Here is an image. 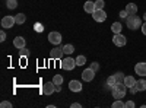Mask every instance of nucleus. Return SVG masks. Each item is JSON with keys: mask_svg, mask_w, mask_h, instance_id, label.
Segmentation results:
<instances>
[{"mask_svg": "<svg viewBox=\"0 0 146 108\" xmlns=\"http://www.w3.org/2000/svg\"><path fill=\"white\" fill-rule=\"evenodd\" d=\"M129 88L124 85L123 82H117L115 85L111 88V93H113V97L115 98V99H121V98H124L126 97V91H127Z\"/></svg>", "mask_w": 146, "mask_h": 108, "instance_id": "obj_1", "label": "nucleus"}, {"mask_svg": "<svg viewBox=\"0 0 146 108\" xmlns=\"http://www.w3.org/2000/svg\"><path fill=\"white\" fill-rule=\"evenodd\" d=\"M126 23H127L129 29H137V28L142 27V19L139 16H136V15H130V16H127Z\"/></svg>", "mask_w": 146, "mask_h": 108, "instance_id": "obj_2", "label": "nucleus"}, {"mask_svg": "<svg viewBox=\"0 0 146 108\" xmlns=\"http://www.w3.org/2000/svg\"><path fill=\"white\" fill-rule=\"evenodd\" d=\"M78 64H76V60L72 58V57H66V58H62V69L64 70H73Z\"/></svg>", "mask_w": 146, "mask_h": 108, "instance_id": "obj_3", "label": "nucleus"}, {"mask_svg": "<svg viewBox=\"0 0 146 108\" xmlns=\"http://www.w3.org/2000/svg\"><path fill=\"white\" fill-rule=\"evenodd\" d=\"M92 18L95 22H104L107 21V13L104 12V9H95V12L92 13Z\"/></svg>", "mask_w": 146, "mask_h": 108, "instance_id": "obj_4", "label": "nucleus"}, {"mask_svg": "<svg viewBox=\"0 0 146 108\" xmlns=\"http://www.w3.org/2000/svg\"><path fill=\"white\" fill-rule=\"evenodd\" d=\"M15 23H16L15 16H5L2 19V28L3 29H10V28H13Z\"/></svg>", "mask_w": 146, "mask_h": 108, "instance_id": "obj_5", "label": "nucleus"}, {"mask_svg": "<svg viewBox=\"0 0 146 108\" xmlns=\"http://www.w3.org/2000/svg\"><path fill=\"white\" fill-rule=\"evenodd\" d=\"M48 41H50L53 45H58L60 42H62V34L56 32V31L50 32V34H48Z\"/></svg>", "mask_w": 146, "mask_h": 108, "instance_id": "obj_6", "label": "nucleus"}, {"mask_svg": "<svg viewBox=\"0 0 146 108\" xmlns=\"http://www.w3.org/2000/svg\"><path fill=\"white\" fill-rule=\"evenodd\" d=\"M113 42H114V45H117V47H124L126 42H127V38L124 37V35H121V34H114Z\"/></svg>", "mask_w": 146, "mask_h": 108, "instance_id": "obj_7", "label": "nucleus"}, {"mask_svg": "<svg viewBox=\"0 0 146 108\" xmlns=\"http://www.w3.org/2000/svg\"><path fill=\"white\" fill-rule=\"evenodd\" d=\"M63 56H64L63 47H62V48H60V47H54V48L51 50V53H50V57H51L53 60H62Z\"/></svg>", "mask_w": 146, "mask_h": 108, "instance_id": "obj_8", "label": "nucleus"}, {"mask_svg": "<svg viewBox=\"0 0 146 108\" xmlns=\"http://www.w3.org/2000/svg\"><path fill=\"white\" fill-rule=\"evenodd\" d=\"M94 78H95V70H92L91 67L85 69V70L82 72V79H83L85 82H91V80H94Z\"/></svg>", "mask_w": 146, "mask_h": 108, "instance_id": "obj_9", "label": "nucleus"}, {"mask_svg": "<svg viewBox=\"0 0 146 108\" xmlns=\"http://www.w3.org/2000/svg\"><path fill=\"white\" fill-rule=\"evenodd\" d=\"M54 91H56V83H54V82H47V83H44V86H42V93H44V95H51Z\"/></svg>", "mask_w": 146, "mask_h": 108, "instance_id": "obj_10", "label": "nucleus"}, {"mask_svg": "<svg viewBox=\"0 0 146 108\" xmlns=\"http://www.w3.org/2000/svg\"><path fill=\"white\" fill-rule=\"evenodd\" d=\"M69 89L72 92H80L82 91V83L79 80H70L69 82Z\"/></svg>", "mask_w": 146, "mask_h": 108, "instance_id": "obj_11", "label": "nucleus"}, {"mask_svg": "<svg viewBox=\"0 0 146 108\" xmlns=\"http://www.w3.org/2000/svg\"><path fill=\"white\" fill-rule=\"evenodd\" d=\"M135 72L136 75H140V76H146V63L145 62H140L135 66Z\"/></svg>", "mask_w": 146, "mask_h": 108, "instance_id": "obj_12", "label": "nucleus"}, {"mask_svg": "<svg viewBox=\"0 0 146 108\" xmlns=\"http://www.w3.org/2000/svg\"><path fill=\"white\" fill-rule=\"evenodd\" d=\"M83 9H85V12H86V13H91V15H92L94 12H95V2H91V0L85 2Z\"/></svg>", "mask_w": 146, "mask_h": 108, "instance_id": "obj_13", "label": "nucleus"}, {"mask_svg": "<svg viewBox=\"0 0 146 108\" xmlns=\"http://www.w3.org/2000/svg\"><path fill=\"white\" fill-rule=\"evenodd\" d=\"M126 12H127L129 16H130V15H137V5L129 3V5L126 6Z\"/></svg>", "mask_w": 146, "mask_h": 108, "instance_id": "obj_14", "label": "nucleus"}, {"mask_svg": "<svg viewBox=\"0 0 146 108\" xmlns=\"http://www.w3.org/2000/svg\"><path fill=\"white\" fill-rule=\"evenodd\" d=\"M136 82H137V80H136L135 78H133V76H126V78H124V82H123V83H124V85H126V86H127V88L130 89V88H135Z\"/></svg>", "mask_w": 146, "mask_h": 108, "instance_id": "obj_15", "label": "nucleus"}, {"mask_svg": "<svg viewBox=\"0 0 146 108\" xmlns=\"http://www.w3.org/2000/svg\"><path fill=\"white\" fill-rule=\"evenodd\" d=\"M135 89H136V92H143V91H146V80H145V79L137 80L136 85H135Z\"/></svg>", "mask_w": 146, "mask_h": 108, "instance_id": "obj_16", "label": "nucleus"}, {"mask_svg": "<svg viewBox=\"0 0 146 108\" xmlns=\"http://www.w3.org/2000/svg\"><path fill=\"white\" fill-rule=\"evenodd\" d=\"M13 45L16 47L18 50L19 48H23V47H25V38H23V37H16L13 40Z\"/></svg>", "mask_w": 146, "mask_h": 108, "instance_id": "obj_17", "label": "nucleus"}, {"mask_svg": "<svg viewBox=\"0 0 146 108\" xmlns=\"http://www.w3.org/2000/svg\"><path fill=\"white\" fill-rule=\"evenodd\" d=\"M111 31L114 34H121V31H123V25H121L120 22H114L111 25Z\"/></svg>", "mask_w": 146, "mask_h": 108, "instance_id": "obj_18", "label": "nucleus"}, {"mask_svg": "<svg viewBox=\"0 0 146 108\" xmlns=\"http://www.w3.org/2000/svg\"><path fill=\"white\" fill-rule=\"evenodd\" d=\"M63 51H64L66 56H70V54H73V51H75V47H73L72 44H66V45H63Z\"/></svg>", "mask_w": 146, "mask_h": 108, "instance_id": "obj_19", "label": "nucleus"}, {"mask_svg": "<svg viewBox=\"0 0 146 108\" xmlns=\"http://www.w3.org/2000/svg\"><path fill=\"white\" fill-rule=\"evenodd\" d=\"M15 21H16V23H18V25H22V23H25V21H27V16L23 15V13H18V15H15Z\"/></svg>", "mask_w": 146, "mask_h": 108, "instance_id": "obj_20", "label": "nucleus"}, {"mask_svg": "<svg viewBox=\"0 0 146 108\" xmlns=\"http://www.w3.org/2000/svg\"><path fill=\"white\" fill-rule=\"evenodd\" d=\"M115 83H117V80H115V76H114V75H111V76L107 78V85H108V88H113Z\"/></svg>", "mask_w": 146, "mask_h": 108, "instance_id": "obj_21", "label": "nucleus"}, {"mask_svg": "<svg viewBox=\"0 0 146 108\" xmlns=\"http://www.w3.org/2000/svg\"><path fill=\"white\" fill-rule=\"evenodd\" d=\"M113 108H126V102H123L121 99H115L113 102Z\"/></svg>", "mask_w": 146, "mask_h": 108, "instance_id": "obj_22", "label": "nucleus"}, {"mask_svg": "<svg viewBox=\"0 0 146 108\" xmlns=\"http://www.w3.org/2000/svg\"><path fill=\"white\" fill-rule=\"evenodd\" d=\"M75 60H76V64L78 66H83L85 63H86V57H85V56H78Z\"/></svg>", "mask_w": 146, "mask_h": 108, "instance_id": "obj_23", "label": "nucleus"}, {"mask_svg": "<svg viewBox=\"0 0 146 108\" xmlns=\"http://www.w3.org/2000/svg\"><path fill=\"white\" fill-rule=\"evenodd\" d=\"M53 82L56 83V85H62V83H63V76L62 75H54Z\"/></svg>", "mask_w": 146, "mask_h": 108, "instance_id": "obj_24", "label": "nucleus"}, {"mask_svg": "<svg viewBox=\"0 0 146 108\" xmlns=\"http://www.w3.org/2000/svg\"><path fill=\"white\" fill-rule=\"evenodd\" d=\"M6 6H7L9 9H15V7L18 6V0H7Z\"/></svg>", "mask_w": 146, "mask_h": 108, "instance_id": "obj_25", "label": "nucleus"}, {"mask_svg": "<svg viewBox=\"0 0 146 108\" xmlns=\"http://www.w3.org/2000/svg\"><path fill=\"white\" fill-rule=\"evenodd\" d=\"M19 56H22V57H28V56H29V50L25 48V47H23V48H19Z\"/></svg>", "mask_w": 146, "mask_h": 108, "instance_id": "obj_26", "label": "nucleus"}, {"mask_svg": "<svg viewBox=\"0 0 146 108\" xmlns=\"http://www.w3.org/2000/svg\"><path fill=\"white\" fill-rule=\"evenodd\" d=\"M104 6H105L104 0H96L95 2V9H104Z\"/></svg>", "mask_w": 146, "mask_h": 108, "instance_id": "obj_27", "label": "nucleus"}, {"mask_svg": "<svg viewBox=\"0 0 146 108\" xmlns=\"http://www.w3.org/2000/svg\"><path fill=\"white\" fill-rule=\"evenodd\" d=\"M114 76H115V80H117V82H124V78H126V76H124L123 73H121V72H118V73H115Z\"/></svg>", "mask_w": 146, "mask_h": 108, "instance_id": "obj_28", "label": "nucleus"}, {"mask_svg": "<svg viewBox=\"0 0 146 108\" xmlns=\"http://www.w3.org/2000/svg\"><path fill=\"white\" fill-rule=\"evenodd\" d=\"M34 28H35L36 32H42L44 31V25H42V23H40V22H36L35 25H34Z\"/></svg>", "mask_w": 146, "mask_h": 108, "instance_id": "obj_29", "label": "nucleus"}, {"mask_svg": "<svg viewBox=\"0 0 146 108\" xmlns=\"http://www.w3.org/2000/svg\"><path fill=\"white\" fill-rule=\"evenodd\" d=\"M0 107H2V108H10V107H12V102H9V101H3L2 104H0Z\"/></svg>", "mask_w": 146, "mask_h": 108, "instance_id": "obj_30", "label": "nucleus"}, {"mask_svg": "<svg viewBox=\"0 0 146 108\" xmlns=\"http://www.w3.org/2000/svg\"><path fill=\"white\" fill-rule=\"evenodd\" d=\"M127 16H129V15H127V12H126V9L120 12V18H121V19H127Z\"/></svg>", "mask_w": 146, "mask_h": 108, "instance_id": "obj_31", "label": "nucleus"}, {"mask_svg": "<svg viewBox=\"0 0 146 108\" xmlns=\"http://www.w3.org/2000/svg\"><path fill=\"white\" fill-rule=\"evenodd\" d=\"M91 69L95 70V72H98L100 70V64L98 63H91Z\"/></svg>", "mask_w": 146, "mask_h": 108, "instance_id": "obj_32", "label": "nucleus"}, {"mask_svg": "<svg viewBox=\"0 0 146 108\" xmlns=\"http://www.w3.org/2000/svg\"><path fill=\"white\" fill-rule=\"evenodd\" d=\"M126 108H135V102H133V101H127L126 102Z\"/></svg>", "mask_w": 146, "mask_h": 108, "instance_id": "obj_33", "label": "nucleus"}, {"mask_svg": "<svg viewBox=\"0 0 146 108\" xmlns=\"http://www.w3.org/2000/svg\"><path fill=\"white\" fill-rule=\"evenodd\" d=\"M5 40H6V32H5V31H2V32H0V41L3 42Z\"/></svg>", "mask_w": 146, "mask_h": 108, "instance_id": "obj_34", "label": "nucleus"}, {"mask_svg": "<svg viewBox=\"0 0 146 108\" xmlns=\"http://www.w3.org/2000/svg\"><path fill=\"white\" fill-rule=\"evenodd\" d=\"M70 107H72V108H80V107H82V105H80V104H79V102H73V104H72V105H70Z\"/></svg>", "mask_w": 146, "mask_h": 108, "instance_id": "obj_35", "label": "nucleus"}, {"mask_svg": "<svg viewBox=\"0 0 146 108\" xmlns=\"http://www.w3.org/2000/svg\"><path fill=\"white\" fill-rule=\"evenodd\" d=\"M140 28H142V32H143V35H146V22H145V23H142V27H140Z\"/></svg>", "mask_w": 146, "mask_h": 108, "instance_id": "obj_36", "label": "nucleus"}, {"mask_svg": "<svg viewBox=\"0 0 146 108\" xmlns=\"http://www.w3.org/2000/svg\"><path fill=\"white\" fill-rule=\"evenodd\" d=\"M143 19H145V21H146V13H145V15H143Z\"/></svg>", "mask_w": 146, "mask_h": 108, "instance_id": "obj_37", "label": "nucleus"}]
</instances>
